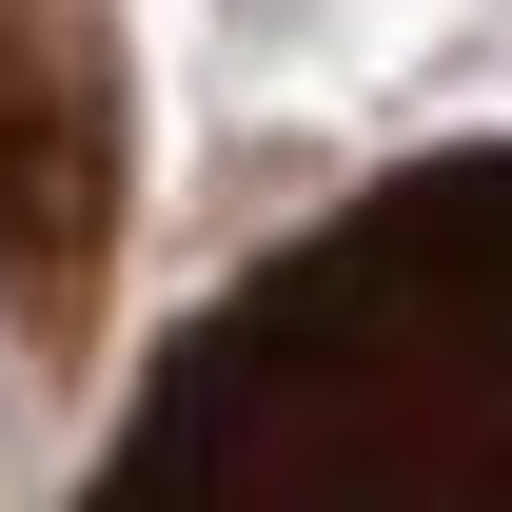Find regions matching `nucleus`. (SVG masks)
I'll return each instance as SVG.
<instances>
[{
    "label": "nucleus",
    "mask_w": 512,
    "mask_h": 512,
    "mask_svg": "<svg viewBox=\"0 0 512 512\" xmlns=\"http://www.w3.org/2000/svg\"><path fill=\"white\" fill-rule=\"evenodd\" d=\"M119 276V0H0V316L79 355Z\"/></svg>",
    "instance_id": "nucleus-1"
}]
</instances>
